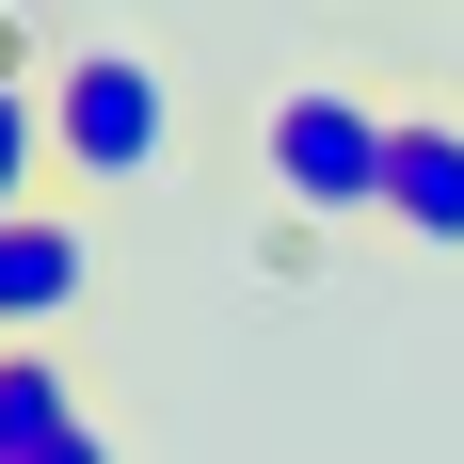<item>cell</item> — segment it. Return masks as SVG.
<instances>
[{"label":"cell","mask_w":464,"mask_h":464,"mask_svg":"<svg viewBox=\"0 0 464 464\" xmlns=\"http://www.w3.org/2000/svg\"><path fill=\"white\" fill-rule=\"evenodd\" d=\"M384 225L432 240V256H464V112H401V144H384Z\"/></svg>","instance_id":"cell-4"},{"label":"cell","mask_w":464,"mask_h":464,"mask_svg":"<svg viewBox=\"0 0 464 464\" xmlns=\"http://www.w3.org/2000/svg\"><path fill=\"white\" fill-rule=\"evenodd\" d=\"M0 81H33V16H0Z\"/></svg>","instance_id":"cell-7"},{"label":"cell","mask_w":464,"mask_h":464,"mask_svg":"<svg viewBox=\"0 0 464 464\" xmlns=\"http://www.w3.org/2000/svg\"><path fill=\"white\" fill-rule=\"evenodd\" d=\"M48 160H64V192H144L177 160V81L112 33L48 48Z\"/></svg>","instance_id":"cell-1"},{"label":"cell","mask_w":464,"mask_h":464,"mask_svg":"<svg viewBox=\"0 0 464 464\" xmlns=\"http://www.w3.org/2000/svg\"><path fill=\"white\" fill-rule=\"evenodd\" d=\"M384 144H401V112L353 81H288L273 112H256V177L304 208V225H384Z\"/></svg>","instance_id":"cell-2"},{"label":"cell","mask_w":464,"mask_h":464,"mask_svg":"<svg viewBox=\"0 0 464 464\" xmlns=\"http://www.w3.org/2000/svg\"><path fill=\"white\" fill-rule=\"evenodd\" d=\"M81 304H96V225L16 208V225H0V336H64Z\"/></svg>","instance_id":"cell-3"},{"label":"cell","mask_w":464,"mask_h":464,"mask_svg":"<svg viewBox=\"0 0 464 464\" xmlns=\"http://www.w3.org/2000/svg\"><path fill=\"white\" fill-rule=\"evenodd\" d=\"M48 464H112V449H96V417H81V432H64V449H48Z\"/></svg>","instance_id":"cell-8"},{"label":"cell","mask_w":464,"mask_h":464,"mask_svg":"<svg viewBox=\"0 0 464 464\" xmlns=\"http://www.w3.org/2000/svg\"><path fill=\"white\" fill-rule=\"evenodd\" d=\"M48 177H64V160H48V81H0V225L48 208Z\"/></svg>","instance_id":"cell-6"},{"label":"cell","mask_w":464,"mask_h":464,"mask_svg":"<svg viewBox=\"0 0 464 464\" xmlns=\"http://www.w3.org/2000/svg\"><path fill=\"white\" fill-rule=\"evenodd\" d=\"M81 432V384H64V353L48 336H0V464H48Z\"/></svg>","instance_id":"cell-5"}]
</instances>
